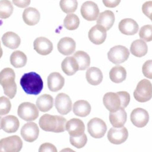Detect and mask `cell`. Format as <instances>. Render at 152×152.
Listing matches in <instances>:
<instances>
[{
  "label": "cell",
  "mask_w": 152,
  "mask_h": 152,
  "mask_svg": "<svg viewBox=\"0 0 152 152\" xmlns=\"http://www.w3.org/2000/svg\"><path fill=\"white\" fill-rule=\"evenodd\" d=\"M20 85L26 94L39 95L43 88V82L40 76L35 72L25 73L20 79Z\"/></svg>",
  "instance_id": "cell-1"
},
{
  "label": "cell",
  "mask_w": 152,
  "mask_h": 152,
  "mask_svg": "<svg viewBox=\"0 0 152 152\" xmlns=\"http://www.w3.org/2000/svg\"><path fill=\"white\" fill-rule=\"evenodd\" d=\"M66 119L64 117L52 116L47 114L43 115L39 120L40 127L43 131L56 133L66 131Z\"/></svg>",
  "instance_id": "cell-2"
},
{
  "label": "cell",
  "mask_w": 152,
  "mask_h": 152,
  "mask_svg": "<svg viewBox=\"0 0 152 152\" xmlns=\"http://www.w3.org/2000/svg\"><path fill=\"white\" fill-rule=\"evenodd\" d=\"M15 80V73L13 69L7 68L0 72V85L3 86L4 94L11 99L17 94V86Z\"/></svg>",
  "instance_id": "cell-3"
},
{
  "label": "cell",
  "mask_w": 152,
  "mask_h": 152,
  "mask_svg": "<svg viewBox=\"0 0 152 152\" xmlns=\"http://www.w3.org/2000/svg\"><path fill=\"white\" fill-rule=\"evenodd\" d=\"M133 95L136 100L139 102H146L152 97L151 83L148 80L143 79L138 83Z\"/></svg>",
  "instance_id": "cell-4"
},
{
  "label": "cell",
  "mask_w": 152,
  "mask_h": 152,
  "mask_svg": "<svg viewBox=\"0 0 152 152\" xmlns=\"http://www.w3.org/2000/svg\"><path fill=\"white\" fill-rule=\"evenodd\" d=\"M18 115L26 121H32L39 117V112L37 106L30 102H23L18 108Z\"/></svg>",
  "instance_id": "cell-5"
},
{
  "label": "cell",
  "mask_w": 152,
  "mask_h": 152,
  "mask_svg": "<svg viewBox=\"0 0 152 152\" xmlns=\"http://www.w3.org/2000/svg\"><path fill=\"white\" fill-rule=\"evenodd\" d=\"M22 146V140L16 135L0 140V152H20Z\"/></svg>",
  "instance_id": "cell-6"
},
{
  "label": "cell",
  "mask_w": 152,
  "mask_h": 152,
  "mask_svg": "<svg viewBox=\"0 0 152 152\" xmlns=\"http://www.w3.org/2000/svg\"><path fill=\"white\" fill-rule=\"evenodd\" d=\"M129 56V51L123 46L118 45L112 47L107 53L109 60L115 64H121L125 62Z\"/></svg>",
  "instance_id": "cell-7"
},
{
  "label": "cell",
  "mask_w": 152,
  "mask_h": 152,
  "mask_svg": "<svg viewBox=\"0 0 152 152\" xmlns=\"http://www.w3.org/2000/svg\"><path fill=\"white\" fill-rule=\"evenodd\" d=\"M88 130L92 137L99 139L104 136L107 130V126L102 119L96 117L89 121Z\"/></svg>",
  "instance_id": "cell-8"
},
{
  "label": "cell",
  "mask_w": 152,
  "mask_h": 152,
  "mask_svg": "<svg viewBox=\"0 0 152 152\" xmlns=\"http://www.w3.org/2000/svg\"><path fill=\"white\" fill-rule=\"evenodd\" d=\"M128 137V131L125 127L112 128L107 133V138L111 143L120 145L125 142Z\"/></svg>",
  "instance_id": "cell-9"
},
{
  "label": "cell",
  "mask_w": 152,
  "mask_h": 152,
  "mask_svg": "<svg viewBox=\"0 0 152 152\" xmlns=\"http://www.w3.org/2000/svg\"><path fill=\"white\" fill-rule=\"evenodd\" d=\"M83 17L88 21H95L99 14V9L97 4L93 1L84 3L80 8Z\"/></svg>",
  "instance_id": "cell-10"
},
{
  "label": "cell",
  "mask_w": 152,
  "mask_h": 152,
  "mask_svg": "<svg viewBox=\"0 0 152 152\" xmlns=\"http://www.w3.org/2000/svg\"><path fill=\"white\" fill-rule=\"evenodd\" d=\"M130 119L136 127L143 128L148 122V112L142 108H137L132 112Z\"/></svg>",
  "instance_id": "cell-11"
},
{
  "label": "cell",
  "mask_w": 152,
  "mask_h": 152,
  "mask_svg": "<svg viewBox=\"0 0 152 152\" xmlns=\"http://www.w3.org/2000/svg\"><path fill=\"white\" fill-rule=\"evenodd\" d=\"M55 106L58 113L62 115H66L71 111L72 100L68 95L61 93L56 97Z\"/></svg>",
  "instance_id": "cell-12"
},
{
  "label": "cell",
  "mask_w": 152,
  "mask_h": 152,
  "mask_svg": "<svg viewBox=\"0 0 152 152\" xmlns=\"http://www.w3.org/2000/svg\"><path fill=\"white\" fill-rule=\"evenodd\" d=\"M21 135L27 142H34L39 135V128L35 122L26 123L21 129Z\"/></svg>",
  "instance_id": "cell-13"
},
{
  "label": "cell",
  "mask_w": 152,
  "mask_h": 152,
  "mask_svg": "<svg viewBox=\"0 0 152 152\" xmlns=\"http://www.w3.org/2000/svg\"><path fill=\"white\" fill-rule=\"evenodd\" d=\"M106 30L100 25H96L89 31V39L92 43L96 45H100L106 39Z\"/></svg>",
  "instance_id": "cell-14"
},
{
  "label": "cell",
  "mask_w": 152,
  "mask_h": 152,
  "mask_svg": "<svg viewBox=\"0 0 152 152\" xmlns=\"http://www.w3.org/2000/svg\"><path fill=\"white\" fill-rule=\"evenodd\" d=\"M103 104L107 109L113 112L121 108V102L117 93L108 92L103 97Z\"/></svg>",
  "instance_id": "cell-15"
},
{
  "label": "cell",
  "mask_w": 152,
  "mask_h": 152,
  "mask_svg": "<svg viewBox=\"0 0 152 152\" xmlns=\"http://www.w3.org/2000/svg\"><path fill=\"white\" fill-rule=\"evenodd\" d=\"M66 130L70 134V137H77L84 133L85 125L80 119L74 118L67 122Z\"/></svg>",
  "instance_id": "cell-16"
},
{
  "label": "cell",
  "mask_w": 152,
  "mask_h": 152,
  "mask_svg": "<svg viewBox=\"0 0 152 152\" xmlns=\"http://www.w3.org/2000/svg\"><path fill=\"white\" fill-rule=\"evenodd\" d=\"M34 47L35 51L42 56L48 55L53 50L52 42L43 37L37 38L34 42Z\"/></svg>",
  "instance_id": "cell-17"
},
{
  "label": "cell",
  "mask_w": 152,
  "mask_h": 152,
  "mask_svg": "<svg viewBox=\"0 0 152 152\" xmlns=\"http://www.w3.org/2000/svg\"><path fill=\"white\" fill-rule=\"evenodd\" d=\"M138 29V24L137 21L132 18L123 19L119 24V30L124 35H134L137 33Z\"/></svg>",
  "instance_id": "cell-18"
},
{
  "label": "cell",
  "mask_w": 152,
  "mask_h": 152,
  "mask_svg": "<svg viewBox=\"0 0 152 152\" xmlns=\"http://www.w3.org/2000/svg\"><path fill=\"white\" fill-rule=\"evenodd\" d=\"M1 129L7 133H13L17 131L20 126L18 119L14 116H7L1 119Z\"/></svg>",
  "instance_id": "cell-19"
},
{
  "label": "cell",
  "mask_w": 152,
  "mask_h": 152,
  "mask_svg": "<svg viewBox=\"0 0 152 152\" xmlns=\"http://www.w3.org/2000/svg\"><path fill=\"white\" fill-rule=\"evenodd\" d=\"M76 47L75 41L70 37H64L59 41L57 44L58 51L64 56L72 54Z\"/></svg>",
  "instance_id": "cell-20"
},
{
  "label": "cell",
  "mask_w": 152,
  "mask_h": 152,
  "mask_svg": "<svg viewBox=\"0 0 152 152\" xmlns=\"http://www.w3.org/2000/svg\"><path fill=\"white\" fill-rule=\"evenodd\" d=\"M65 83V79L57 72L52 73L47 78L48 87L52 91L56 92L61 90Z\"/></svg>",
  "instance_id": "cell-21"
},
{
  "label": "cell",
  "mask_w": 152,
  "mask_h": 152,
  "mask_svg": "<svg viewBox=\"0 0 152 152\" xmlns=\"http://www.w3.org/2000/svg\"><path fill=\"white\" fill-rule=\"evenodd\" d=\"M127 120V114L124 108H119L117 111L110 112V121L114 128H122Z\"/></svg>",
  "instance_id": "cell-22"
},
{
  "label": "cell",
  "mask_w": 152,
  "mask_h": 152,
  "mask_svg": "<svg viewBox=\"0 0 152 152\" xmlns=\"http://www.w3.org/2000/svg\"><path fill=\"white\" fill-rule=\"evenodd\" d=\"M2 42L4 46L11 49H16L21 44V39L18 34L13 32H7L2 37Z\"/></svg>",
  "instance_id": "cell-23"
},
{
  "label": "cell",
  "mask_w": 152,
  "mask_h": 152,
  "mask_svg": "<svg viewBox=\"0 0 152 152\" xmlns=\"http://www.w3.org/2000/svg\"><path fill=\"white\" fill-rule=\"evenodd\" d=\"M115 21V16L110 10H106L105 12L99 14V17L97 20V25L102 26L106 30H109L113 27Z\"/></svg>",
  "instance_id": "cell-24"
},
{
  "label": "cell",
  "mask_w": 152,
  "mask_h": 152,
  "mask_svg": "<svg viewBox=\"0 0 152 152\" xmlns=\"http://www.w3.org/2000/svg\"><path fill=\"white\" fill-rule=\"evenodd\" d=\"M40 14L38 10L34 8H27L23 13V20L28 25L34 26L39 22Z\"/></svg>",
  "instance_id": "cell-25"
},
{
  "label": "cell",
  "mask_w": 152,
  "mask_h": 152,
  "mask_svg": "<svg viewBox=\"0 0 152 152\" xmlns=\"http://www.w3.org/2000/svg\"><path fill=\"white\" fill-rule=\"evenodd\" d=\"M61 68L64 73L68 76H72L75 74L79 70V64L72 57H67L65 58L61 64Z\"/></svg>",
  "instance_id": "cell-26"
},
{
  "label": "cell",
  "mask_w": 152,
  "mask_h": 152,
  "mask_svg": "<svg viewBox=\"0 0 152 152\" xmlns=\"http://www.w3.org/2000/svg\"><path fill=\"white\" fill-rule=\"evenodd\" d=\"M86 77L89 84L98 85L102 82L103 75L101 69L96 67H91L87 70Z\"/></svg>",
  "instance_id": "cell-27"
},
{
  "label": "cell",
  "mask_w": 152,
  "mask_h": 152,
  "mask_svg": "<svg viewBox=\"0 0 152 152\" xmlns=\"http://www.w3.org/2000/svg\"><path fill=\"white\" fill-rule=\"evenodd\" d=\"M91 111V106L89 103L84 100L75 102L73 106V112L74 114L79 117H84L88 116Z\"/></svg>",
  "instance_id": "cell-28"
},
{
  "label": "cell",
  "mask_w": 152,
  "mask_h": 152,
  "mask_svg": "<svg viewBox=\"0 0 152 152\" xmlns=\"http://www.w3.org/2000/svg\"><path fill=\"white\" fill-rule=\"evenodd\" d=\"M130 51L133 56L142 58L148 52V46L146 42L142 39H138L133 42L130 47Z\"/></svg>",
  "instance_id": "cell-29"
},
{
  "label": "cell",
  "mask_w": 152,
  "mask_h": 152,
  "mask_svg": "<svg viewBox=\"0 0 152 152\" xmlns=\"http://www.w3.org/2000/svg\"><path fill=\"white\" fill-rule=\"evenodd\" d=\"M37 107L43 112L49 111L53 106V97L48 94L42 95L37 100Z\"/></svg>",
  "instance_id": "cell-30"
},
{
  "label": "cell",
  "mask_w": 152,
  "mask_h": 152,
  "mask_svg": "<svg viewBox=\"0 0 152 152\" xmlns=\"http://www.w3.org/2000/svg\"><path fill=\"white\" fill-rule=\"evenodd\" d=\"M126 70L121 66L113 67L110 72V78L113 82L120 83L126 78Z\"/></svg>",
  "instance_id": "cell-31"
},
{
  "label": "cell",
  "mask_w": 152,
  "mask_h": 152,
  "mask_svg": "<svg viewBox=\"0 0 152 152\" xmlns=\"http://www.w3.org/2000/svg\"><path fill=\"white\" fill-rule=\"evenodd\" d=\"M10 63L16 68H23L27 63V57L23 52L16 51L11 54Z\"/></svg>",
  "instance_id": "cell-32"
},
{
  "label": "cell",
  "mask_w": 152,
  "mask_h": 152,
  "mask_svg": "<svg viewBox=\"0 0 152 152\" xmlns=\"http://www.w3.org/2000/svg\"><path fill=\"white\" fill-rule=\"evenodd\" d=\"M73 57L79 64V70L83 71L89 68L91 64V59L88 53L83 51H79L74 54Z\"/></svg>",
  "instance_id": "cell-33"
},
{
  "label": "cell",
  "mask_w": 152,
  "mask_h": 152,
  "mask_svg": "<svg viewBox=\"0 0 152 152\" xmlns=\"http://www.w3.org/2000/svg\"><path fill=\"white\" fill-rule=\"evenodd\" d=\"M13 6L9 0H0V18L7 19L13 12Z\"/></svg>",
  "instance_id": "cell-34"
},
{
  "label": "cell",
  "mask_w": 152,
  "mask_h": 152,
  "mask_svg": "<svg viewBox=\"0 0 152 152\" xmlns=\"http://www.w3.org/2000/svg\"><path fill=\"white\" fill-rule=\"evenodd\" d=\"M80 24V20L77 15L74 13L68 14L64 20V27L69 30H75Z\"/></svg>",
  "instance_id": "cell-35"
},
{
  "label": "cell",
  "mask_w": 152,
  "mask_h": 152,
  "mask_svg": "<svg viewBox=\"0 0 152 152\" xmlns=\"http://www.w3.org/2000/svg\"><path fill=\"white\" fill-rule=\"evenodd\" d=\"M78 3L77 0H61L60 7L64 13H72L77 9Z\"/></svg>",
  "instance_id": "cell-36"
},
{
  "label": "cell",
  "mask_w": 152,
  "mask_h": 152,
  "mask_svg": "<svg viewBox=\"0 0 152 152\" xmlns=\"http://www.w3.org/2000/svg\"><path fill=\"white\" fill-rule=\"evenodd\" d=\"M139 36L141 39L145 42H150L152 40V27L151 25H144L141 28Z\"/></svg>",
  "instance_id": "cell-37"
},
{
  "label": "cell",
  "mask_w": 152,
  "mask_h": 152,
  "mask_svg": "<svg viewBox=\"0 0 152 152\" xmlns=\"http://www.w3.org/2000/svg\"><path fill=\"white\" fill-rule=\"evenodd\" d=\"M70 143L72 146L77 148H82L86 145L88 142V138L85 133L83 134L80 137H70Z\"/></svg>",
  "instance_id": "cell-38"
},
{
  "label": "cell",
  "mask_w": 152,
  "mask_h": 152,
  "mask_svg": "<svg viewBox=\"0 0 152 152\" xmlns=\"http://www.w3.org/2000/svg\"><path fill=\"white\" fill-rule=\"evenodd\" d=\"M12 108V104L8 98L6 97H0V116H4L8 114Z\"/></svg>",
  "instance_id": "cell-39"
},
{
  "label": "cell",
  "mask_w": 152,
  "mask_h": 152,
  "mask_svg": "<svg viewBox=\"0 0 152 152\" xmlns=\"http://www.w3.org/2000/svg\"><path fill=\"white\" fill-rule=\"evenodd\" d=\"M118 95L119 97V99L121 100V108H126L130 102V95L127 91H118L117 92Z\"/></svg>",
  "instance_id": "cell-40"
},
{
  "label": "cell",
  "mask_w": 152,
  "mask_h": 152,
  "mask_svg": "<svg viewBox=\"0 0 152 152\" xmlns=\"http://www.w3.org/2000/svg\"><path fill=\"white\" fill-rule=\"evenodd\" d=\"M151 64L152 61L148 60L146 61L143 65L142 72L145 77L149 79L152 78V72H151Z\"/></svg>",
  "instance_id": "cell-41"
},
{
  "label": "cell",
  "mask_w": 152,
  "mask_h": 152,
  "mask_svg": "<svg viewBox=\"0 0 152 152\" xmlns=\"http://www.w3.org/2000/svg\"><path fill=\"white\" fill-rule=\"evenodd\" d=\"M39 152H57V150L53 144L45 143L40 145Z\"/></svg>",
  "instance_id": "cell-42"
},
{
  "label": "cell",
  "mask_w": 152,
  "mask_h": 152,
  "mask_svg": "<svg viewBox=\"0 0 152 152\" xmlns=\"http://www.w3.org/2000/svg\"><path fill=\"white\" fill-rule=\"evenodd\" d=\"M151 8H152V1H151L145 3L143 4V7H142L143 13L146 16V17H148L149 19H150L151 20L152 19Z\"/></svg>",
  "instance_id": "cell-43"
},
{
  "label": "cell",
  "mask_w": 152,
  "mask_h": 152,
  "mask_svg": "<svg viewBox=\"0 0 152 152\" xmlns=\"http://www.w3.org/2000/svg\"><path fill=\"white\" fill-rule=\"evenodd\" d=\"M31 3V0H13V3L17 7L24 8L28 7Z\"/></svg>",
  "instance_id": "cell-44"
},
{
  "label": "cell",
  "mask_w": 152,
  "mask_h": 152,
  "mask_svg": "<svg viewBox=\"0 0 152 152\" xmlns=\"http://www.w3.org/2000/svg\"><path fill=\"white\" fill-rule=\"evenodd\" d=\"M102 2L107 8H115L120 3L121 0H102Z\"/></svg>",
  "instance_id": "cell-45"
},
{
  "label": "cell",
  "mask_w": 152,
  "mask_h": 152,
  "mask_svg": "<svg viewBox=\"0 0 152 152\" xmlns=\"http://www.w3.org/2000/svg\"><path fill=\"white\" fill-rule=\"evenodd\" d=\"M60 152H75V151L69 148H64V149L62 150Z\"/></svg>",
  "instance_id": "cell-46"
},
{
  "label": "cell",
  "mask_w": 152,
  "mask_h": 152,
  "mask_svg": "<svg viewBox=\"0 0 152 152\" xmlns=\"http://www.w3.org/2000/svg\"><path fill=\"white\" fill-rule=\"evenodd\" d=\"M3 56V49L1 46V41H0V58H1Z\"/></svg>",
  "instance_id": "cell-47"
},
{
  "label": "cell",
  "mask_w": 152,
  "mask_h": 152,
  "mask_svg": "<svg viewBox=\"0 0 152 152\" xmlns=\"http://www.w3.org/2000/svg\"><path fill=\"white\" fill-rule=\"evenodd\" d=\"M1 117H0V123H1ZM0 129H1V126H0Z\"/></svg>",
  "instance_id": "cell-48"
}]
</instances>
